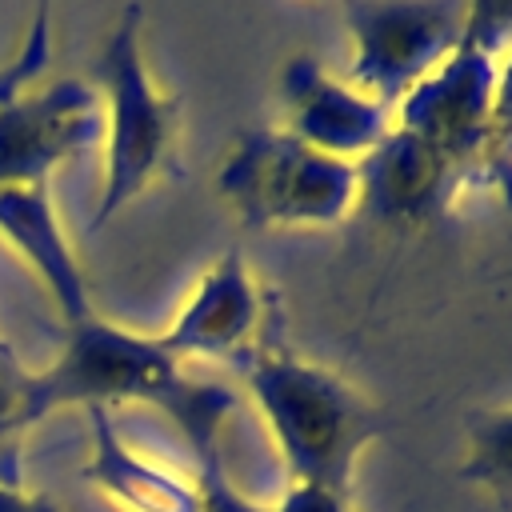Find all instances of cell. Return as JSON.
Masks as SVG:
<instances>
[{"label":"cell","instance_id":"obj_1","mask_svg":"<svg viewBox=\"0 0 512 512\" xmlns=\"http://www.w3.org/2000/svg\"><path fill=\"white\" fill-rule=\"evenodd\" d=\"M292 484H316L352 496L360 452L388 428L384 408L340 372L304 360L284 340V308L268 288L256 344L236 360Z\"/></svg>","mask_w":512,"mask_h":512},{"label":"cell","instance_id":"obj_2","mask_svg":"<svg viewBox=\"0 0 512 512\" xmlns=\"http://www.w3.org/2000/svg\"><path fill=\"white\" fill-rule=\"evenodd\" d=\"M60 356L28 376L24 424L44 420L56 408L80 404L88 408H120V404H152L160 408L184 436L188 448L220 440V428L236 404V396L220 384L192 380L184 364L144 332H132L100 312H88L76 324H64Z\"/></svg>","mask_w":512,"mask_h":512},{"label":"cell","instance_id":"obj_3","mask_svg":"<svg viewBox=\"0 0 512 512\" xmlns=\"http://www.w3.org/2000/svg\"><path fill=\"white\" fill-rule=\"evenodd\" d=\"M140 32L144 8H120L92 64V84L104 108V180L92 212L96 232L156 180L180 172V100L152 80Z\"/></svg>","mask_w":512,"mask_h":512},{"label":"cell","instance_id":"obj_4","mask_svg":"<svg viewBox=\"0 0 512 512\" xmlns=\"http://www.w3.org/2000/svg\"><path fill=\"white\" fill-rule=\"evenodd\" d=\"M216 188L240 224L268 228H332L356 212L360 172L324 156L284 128H240Z\"/></svg>","mask_w":512,"mask_h":512},{"label":"cell","instance_id":"obj_5","mask_svg":"<svg viewBox=\"0 0 512 512\" xmlns=\"http://www.w3.org/2000/svg\"><path fill=\"white\" fill-rule=\"evenodd\" d=\"M512 44V4H472L460 44L396 104V128L444 152L468 184L484 180L496 72Z\"/></svg>","mask_w":512,"mask_h":512},{"label":"cell","instance_id":"obj_6","mask_svg":"<svg viewBox=\"0 0 512 512\" xmlns=\"http://www.w3.org/2000/svg\"><path fill=\"white\" fill-rule=\"evenodd\" d=\"M472 4L456 0H384L348 4L344 24L352 36L348 84L364 96L396 104L460 44Z\"/></svg>","mask_w":512,"mask_h":512},{"label":"cell","instance_id":"obj_7","mask_svg":"<svg viewBox=\"0 0 512 512\" xmlns=\"http://www.w3.org/2000/svg\"><path fill=\"white\" fill-rule=\"evenodd\" d=\"M104 140V108L92 80L60 76L0 104V188L48 184V176L88 156Z\"/></svg>","mask_w":512,"mask_h":512},{"label":"cell","instance_id":"obj_8","mask_svg":"<svg viewBox=\"0 0 512 512\" xmlns=\"http://www.w3.org/2000/svg\"><path fill=\"white\" fill-rule=\"evenodd\" d=\"M280 104H284V124H280L284 132L348 164H360L396 128V112L388 104L324 72L312 56L284 60Z\"/></svg>","mask_w":512,"mask_h":512},{"label":"cell","instance_id":"obj_9","mask_svg":"<svg viewBox=\"0 0 512 512\" xmlns=\"http://www.w3.org/2000/svg\"><path fill=\"white\" fill-rule=\"evenodd\" d=\"M264 304H268V288H260L244 252L228 248L208 264V272L196 280V288L188 292L172 324L156 332V340L180 364L188 356L236 364L260 336Z\"/></svg>","mask_w":512,"mask_h":512},{"label":"cell","instance_id":"obj_10","mask_svg":"<svg viewBox=\"0 0 512 512\" xmlns=\"http://www.w3.org/2000/svg\"><path fill=\"white\" fill-rule=\"evenodd\" d=\"M356 212L392 228H420L448 216L456 192L468 184L464 172L416 132L392 128L360 164Z\"/></svg>","mask_w":512,"mask_h":512},{"label":"cell","instance_id":"obj_11","mask_svg":"<svg viewBox=\"0 0 512 512\" xmlns=\"http://www.w3.org/2000/svg\"><path fill=\"white\" fill-rule=\"evenodd\" d=\"M0 240L36 272V280L56 300L64 324H76L88 312H96L84 268L64 236L48 184L0 188Z\"/></svg>","mask_w":512,"mask_h":512},{"label":"cell","instance_id":"obj_12","mask_svg":"<svg viewBox=\"0 0 512 512\" xmlns=\"http://www.w3.org/2000/svg\"><path fill=\"white\" fill-rule=\"evenodd\" d=\"M88 428H92V448L84 476L88 484L120 512H196V484L192 476L172 472L168 464L136 452L112 412L88 408Z\"/></svg>","mask_w":512,"mask_h":512},{"label":"cell","instance_id":"obj_13","mask_svg":"<svg viewBox=\"0 0 512 512\" xmlns=\"http://www.w3.org/2000/svg\"><path fill=\"white\" fill-rule=\"evenodd\" d=\"M460 476L496 492L500 500H512V404L468 416Z\"/></svg>","mask_w":512,"mask_h":512},{"label":"cell","instance_id":"obj_14","mask_svg":"<svg viewBox=\"0 0 512 512\" xmlns=\"http://www.w3.org/2000/svg\"><path fill=\"white\" fill-rule=\"evenodd\" d=\"M192 460H196V476H192V484H196V512H272V508L256 504L252 496H244L232 484L220 440L196 444Z\"/></svg>","mask_w":512,"mask_h":512},{"label":"cell","instance_id":"obj_15","mask_svg":"<svg viewBox=\"0 0 512 512\" xmlns=\"http://www.w3.org/2000/svg\"><path fill=\"white\" fill-rule=\"evenodd\" d=\"M480 184H496L500 192L512 196V44L500 56V72H496L492 136H488V156H484V180Z\"/></svg>","mask_w":512,"mask_h":512},{"label":"cell","instance_id":"obj_16","mask_svg":"<svg viewBox=\"0 0 512 512\" xmlns=\"http://www.w3.org/2000/svg\"><path fill=\"white\" fill-rule=\"evenodd\" d=\"M48 56H52V16H48V8H36L32 28H28L20 52L0 64V104L12 100L16 92H24L44 72Z\"/></svg>","mask_w":512,"mask_h":512},{"label":"cell","instance_id":"obj_17","mask_svg":"<svg viewBox=\"0 0 512 512\" xmlns=\"http://www.w3.org/2000/svg\"><path fill=\"white\" fill-rule=\"evenodd\" d=\"M28 368L16 360V352L0 340V432L20 436L24 424V396H28Z\"/></svg>","mask_w":512,"mask_h":512},{"label":"cell","instance_id":"obj_18","mask_svg":"<svg viewBox=\"0 0 512 512\" xmlns=\"http://www.w3.org/2000/svg\"><path fill=\"white\" fill-rule=\"evenodd\" d=\"M272 512H352V504L344 492L316 488V484H292Z\"/></svg>","mask_w":512,"mask_h":512},{"label":"cell","instance_id":"obj_19","mask_svg":"<svg viewBox=\"0 0 512 512\" xmlns=\"http://www.w3.org/2000/svg\"><path fill=\"white\" fill-rule=\"evenodd\" d=\"M0 512H56V504L32 488H24L12 472H0Z\"/></svg>","mask_w":512,"mask_h":512},{"label":"cell","instance_id":"obj_20","mask_svg":"<svg viewBox=\"0 0 512 512\" xmlns=\"http://www.w3.org/2000/svg\"><path fill=\"white\" fill-rule=\"evenodd\" d=\"M12 440H20V436H8V432H0V456L8 452V444H12Z\"/></svg>","mask_w":512,"mask_h":512}]
</instances>
